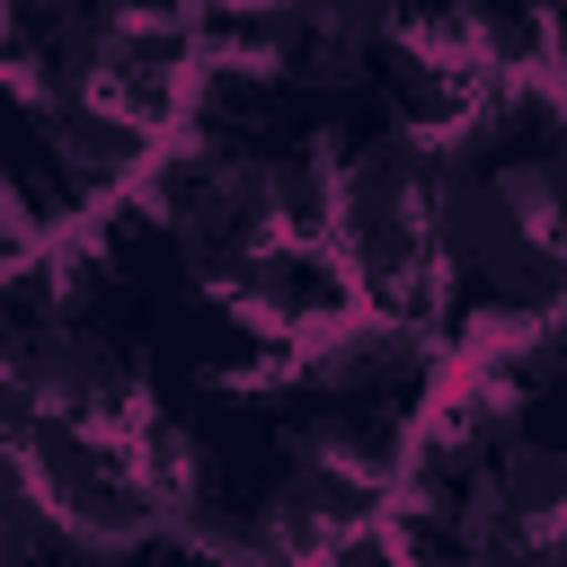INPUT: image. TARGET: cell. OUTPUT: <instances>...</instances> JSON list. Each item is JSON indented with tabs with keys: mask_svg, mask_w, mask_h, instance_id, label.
Listing matches in <instances>:
<instances>
[{
	"mask_svg": "<svg viewBox=\"0 0 567 567\" xmlns=\"http://www.w3.org/2000/svg\"><path fill=\"white\" fill-rule=\"evenodd\" d=\"M558 558H567V540H558Z\"/></svg>",
	"mask_w": 567,
	"mask_h": 567,
	"instance_id": "cell-3",
	"label": "cell"
},
{
	"mask_svg": "<svg viewBox=\"0 0 567 567\" xmlns=\"http://www.w3.org/2000/svg\"><path fill=\"white\" fill-rule=\"evenodd\" d=\"M328 248H337L354 301L443 328L434 124L372 115V124H346V133H337V151H328Z\"/></svg>",
	"mask_w": 567,
	"mask_h": 567,
	"instance_id": "cell-1",
	"label": "cell"
},
{
	"mask_svg": "<svg viewBox=\"0 0 567 567\" xmlns=\"http://www.w3.org/2000/svg\"><path fill=\"white\" fill-rule=\"evenodd\" d=\"M151 408H159V399H151ZM151 408H142V416H151ZM142 416H133V425H97V416H27V408H18L27 470H35L44 514L62 523V549H142V540H177Z\"/></svg>",
	"mask_w": 567,
	"mask_h": 567,
	"instance_id": "cell-2",
	"label": "cell"
}]
</instances>
